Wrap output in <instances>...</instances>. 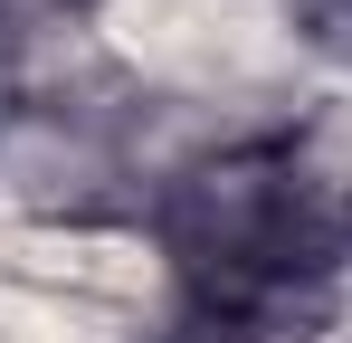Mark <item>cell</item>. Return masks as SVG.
<instances>
[{"instance_id": "obj_1", "label": "cell", "mask_w": 352, "mask_h": 343, "mask_svg": "<svg viewBox=\"0 0 352 343\" xmlns=\"http://www.w3.org/2000/svg\"><path fill=\"white\" fill-rule=\"evenodd\" d=\"M352 191L295 143L200 163L172 200V258L210 315H286L343 267Z\"/></svg>"}]
</instances>
